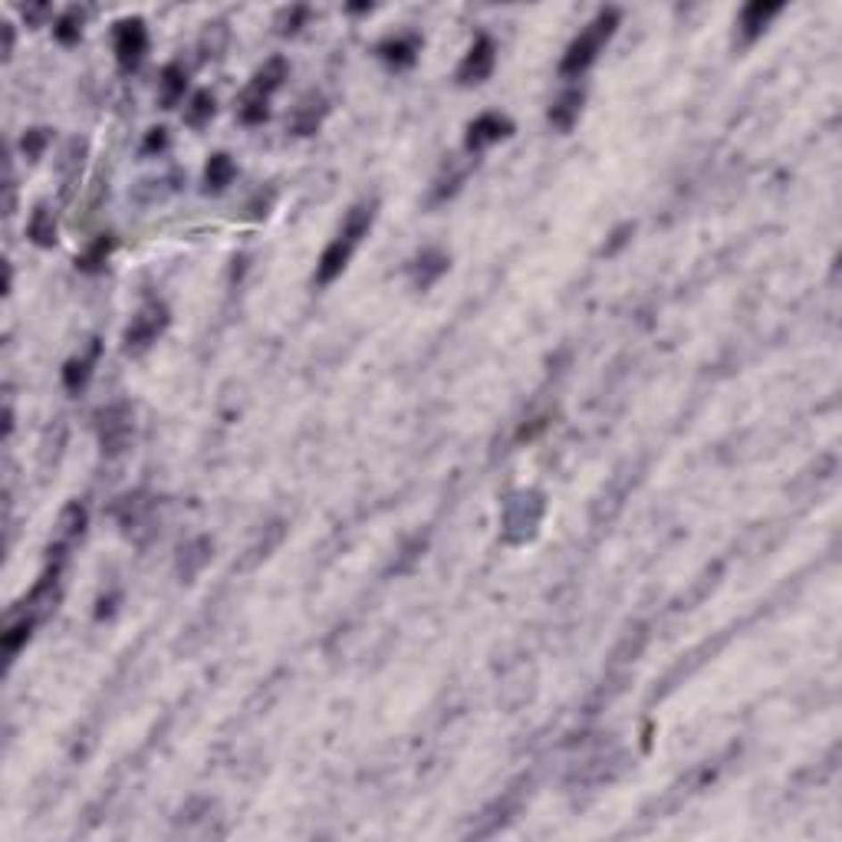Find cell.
Returning <instances> with one entry per match:
<instances>
[{
	"label": "cell",
	"mask_w": 842,
	"mask_h": 842,
	"mask_svg": "<svg viewBox=\"0 0 842 842\" xmlns=\"http://www.w3.org/2000/svg\"><path fill=\"white\" fill-rule=\"evenodd\" d=\"M372 221H376V204H356V208L349 210L343 231L329 241V247L323 251L319 263H316V277H313L316 286H329L339 274H343V270H346L349 260H352V253H356V247L362 244V237L368 234V227H372Z\"/></svg>",
	"instance_id": "1"
},
{
	"label": "cell",
	"mask_w": 842,
	"mask_h": 842,
	"mask_svg": "<svg viewBox=\"0 0 842 842\" xmlns=\"http://www.w3.org/2000/svg\"><path fill=\"white\" fill-rule=\"evenodd\" d=\"M615 27H619V11H615V7H606V11L596 13V21L566 46L563 63H559V73L563 76L586 73V70L596 63V56H599V50L606 46V40L615 33Z\"/></svg>",
	"instance_id": "2"
},
{
	"label": "cell",
	"mask_w": 842,
	"mask_h": 842,
	"mask_svg": "<svg viewBox=\"0 0 842 842\" xmlns=\"http://www.w3.org/2000/svg\"><path fill=\"white\" fill-rule=\"evenodd\" d=\"M543 514H547V500L540 491H520L507 500L504 507V520H500V533H504V543H526V540L537 537L540 524H543Z\"/></svg>",
	"instance_id": "3"
},
{
	"label": "cell",
	"mask_w": 842,
	"mask_h": 842,
	"mask_svg": "<svg viewBox=\"0 0 842 842\" xmlns=\"http://www.w3.org/2000/svg\"><path fill=\"white\" fill-rule=\"evenodd\" d=\"M286 73H290V66H286L284 56H274V60H267V63L253 73L251 86H247V93H244L241 99V122H247V126H260L263 119H267V103H270V95L284 86Z\"/></svg>",
	"instance_id": "4"
},
{
	"label": "cell",
	"mask_w": 842,
	"mask_h": 842,
	"mask_svg": "<svg viewBox=\"0 0 842 842\" xmlns=\"http://www.w3.org/2000/svg\"><path fill=\"white\" fill-rule=\"evenodd\" d=\"M95 432H99V448L103 454L116 458L128 448L132 442V432H136V415H132V405L128 401H112L99 411L95 418Z\"/></svg>",
	"instance_id": "5"
},
{
	"label": "cell",
	"mask_w": 842,
	"mask_h": 842,
	"mask_svg": "<svg viewBox=\"0 0 842 842\" xmlns=\"http://www.w3.org/2000/svg\"><path fill=\"white\" fill-rule=\"evenodd\" d=\"M165 326H169V306L148 303L132 316V323H128L122 343H126L128 352H145V349L165 333Z\"/></svg>",
	"instance_id": "6"
},
{
	"label": "cell",
	"mask_w": 842,
	"mask_h": 842,
	"mask_svg": "<svg viewBox=\"0 0 842 842\" xmlns=\"http://www.w3.org/2000/svg\"><path fill=\"white\" fill-rule=\"evenodd\" d=\"M148 53V30L142 21H122L116 27V60L119 70H138V63L145 60Z\"/></svg>",
	"instance_id": "7"
},
{
	"label": "cell",
	"mask_w": 842,
	"mask_h": 842,
	"mask_svg": "<svg viewBox=\"0 0 842 842\" xmlns=\"http://www.w3.org/2000/svg\"><path fill=\"white\" fill-rule=\"evenodd\" d=\"M497 63V46L491 37H477L471 43V50L464 53L461 66H458V83L474 86V83H484L487 76L494 73Z\"/></svg>",
	"instance_id": "8"
},
{
	"label": "cell",
	"mask_w": 842,
	"mask_h": 842,
	"mask_svg": "<svg viewBox=\"0 0 842 842\" xmlns=\"http://www.w3.org/2000/svg\"><path fill=\"white\" fill-rule=\"evenodd\" d=\"M510 136H514V122L510 119L497 116V112H484V116H477L467 126L464 145H467V152H484V148L497 145V142H504Z\"/></svg>",
	"instance_id": "9"
},
{
	"label": "cell",
	"mask_w": 842,
	"mask_h": 842,
	"mask_svg": "<svg viewBox=\"0 0 842 842\" xmlns=\"http://www.w3.org/2000/svg\"><path fill=\"white\" fill-rule=\"evenodd\" d=\"M777 13H780V4H764V0H754V4H747V7L740 11V21H737L744 43L757 40L760 33L767 30V23L773 21Z\"/></svg>",
	"instance_id": "10"
},
{
	"label": "cell",
	"mask_w": 842,
	"mask_h": 842,
	"mask_svg": "<svg viewBox=\"0 0 842 842\" xmlns=\"http://www.w3.org/2000/svg\"><path fill=\"white\" fill-rule=\"evenodd\" d=\"M448 253L442 251H421V257L415 263H411V280H415V286L418 290H428V286L438 280V277L448 270Z\"/></svg>",
	"instance_id": "11"
},
{
	"label": "cell",
	"mask_w": 842,
	"mask_h": 842,
	"mask_svg": "<svg viewBox=\"0 0 842 842\" xmlns=\"http://www.w3.org/2000/svg\"><path fill=\"white\" fill-rule=\"evenodd\" d=\"M421 43L415 33H405V37H392V40H385L379 46V56L385 60L389 66H395V70H401V66H411L415 63V56H418Z\"/></svg>",
	"instance_id": "12"
},
{
	"label": "cell",
	"mask_w": 842,
	"mask_h": 842,
	"mask_svg": "<svg viewBox=\"0 0 842 842\" xmlns=\"http://www.w3.org/2000/svg\"><path fill=\"white\" fill-rule=\"evenodd\" d=\"M99 343H93L89 346V352H83V356H76V359H70L66 362V368H63V389L66 392H79L89 382V376H93V366H95V359H99Z\"/></svg>",
	"instance_id": "13"
},
{
	"label": "cell",
	"mask_w": 842,
	"mask_h": 842,
	"mask_svg": "<svg viewBox=\"0 0 842 842\" xmlns=\"http://www.w3.org/2000/svg\"><path fill=\"white\" fill-rule=\"evenodd\" d=\"M579 109H582V89H566L553 103V109H549V126L559 128V132H569V128L576 126Z\"/></svg>",
	"instance_id": "14"
},
{
	"label": "cell",
	"mask_w": 842,
	"mask_h": 842,
	"mask_svg": "<svg viewBox=\"0 0 842 842\" xmlns=\"http://www.w3.org/2000/svg\"><path fill=\"white\" fill-rule=\"evenodd\" d=\"M234 175H237L234 158L218 152V155H210L208 169H204V185H208V191H224L234 181Z\"/></svg>",
	"instance_id": "15"
},
{
	"label": "cell",
	"mask_w": 842,
	"mask_h": 842,
	"mask_svg": "<svg viewBox=\"0 0 842 842\" xmlns=\"http://www.w3.org/2000/svg\"><path fill=\"white\" fill-rule=\"evenodd\" d=\"M27 237H30L37 247H53V244H56V221H53V214L43 208V204L30 214Z\"/></svg>",
	"instance_id": "16"
},
{
	"label": "cell",
	"mask_w": 842,
	"mask_h": 842,
	"mask_svg": "<svg viewBox=\"0 0 842 842\" xmlns=\"http://www.w3.org/2000/svg\"><path fill=\"white\" fill-rule=\"evenodd\" d=\"M158 86H161V105H165V109H171V105H175L181 95H185L188 76H185V70H181L178 63H171V66H165V70H161V79H158Z\"/></svg>",
	"instance_id": "17"
},
{
	"label": "cell",
	"mask_w": 842,
	"mask_h": 842,
	"mask_svg": "<svg viewBox=\"0 0 842 842\" xmlns=\"http://www.w3.org/2000/svg\"><path fill=\"white\" fill-rule=\"evenodd\" d=\"M208 559H210V540H204V537L191 540L188 547H181V563H178L181 576L191 579L201 566H204V563H208Z\"/></svg>",
	"instance_id": "18"
},
{
	"label": "cell",
	"mask_w": 842,
	"mask_h": 842,
	"mask_svg": "<svg viewBox=\"0 0 842 842\" xmlns=\"http://www.w3.org/2000/svg\"><path fill=\"white\" fill-rule=\"evenodd\" d=\"M33 625H37V615H23L21 622H13L11 629L4 632V652H7V658H13V655L21 652L23 645H27V639H30Z\"/></svg>",
	"instance_id": "19"
},
{
	"label": "cell",
	"mask_w": 842,
	"mask_h": 842,
	"mask_svg": "<svg viewBox=\"0 0 842 842\" xmlns=\"http://www.w3.org/2000/svg\"><path fill=\"white\" fill-rule=\"evenodd\" d=\"M86 530V507L83 504H70L60 516V540L63 543H73V540L83 537Z\"/></svg>",
	"instance_id": "20"
},
{
	"label": "cell",
	"mask_w": 842,
	"mask_h": 842,
	"mask_svg": "<svg viewBox=\"0 0 842 842\" xmlns=\"http://www.w3.org/2000/svg\"><path fill=\"white\" fill-rule=\"evenodd\" d=\"M323 99H306L300 109H296L293 116V132L296 136H310V132H316L319 128V119H323Z\"/></svg>",
	"instance_id": "21"
},
{
	"label": "cell",
	"mask_w": 842,
	"mask_h": 842,
	"mask_svg": "<svg viewBox=\"0 0 842 842\" xmlns=\"http://www.w3.org/2000/svg\"><path fill=\"white\" fill-rule=\"evenodd\" d=\"M214 116V95L210 93H194L185 105V122L194 128H201L208 119Z\"/></svg>",
	"instance_id": "22"
},
{
	"label": "cell",
	"mask_w": 842,
	"mask_h": 842,
	"mask_svg": "<svg viewBox=\"0 0 842 842\" xmlns=\"http://www.w3.org/2000/svg\"><path fill=\"white\" fill-rule=\"evenodd\" d=\"M53 37L63 43V46H73V43L83 37V13L76 11V7L73 11H66L63 17L56 21V27H53Z\"/></svg>",
	"instance_id": "23"
},
{
	"label": "cell",
	"mask_w": 842,
	"mask_h": 842,
	"mask_svg": "<svg viewBox=\"0 0 842 842\" xmlns=\"http://www.w3.org/2000/svg\"><path fill=\"white\" fill-rule=\"evenodd\" d=\"M109 251H112V237H109V234H103V237H99V241H95L93 247H89V251L79 257V260H76V267H79V270H86V274H95V270H103V263L109 260Z\"/></svg>",
	"instance_id": "24"
},
{
	"label": "cell",
	"mask_w": 842,
	"mask_h": 842,
	"mask_svg": "<svg viewBox=\"0 0 842 842\" xmlns=\"http://www.w3.org/2000/svg\"><path fill=\"white\" fill-rule=\"evenodd\" d=\"M46 145H50V128H30V132L21 138V152L30 158V161H37V158L46 152Z\"/></svg>",
	"instance_id": "25"
},
{
	"label": "cell",
	"mask_w": 842,
	"mask_h": 842,
	"mask_svg": "<svg viewBox=\"0 0 842 842\" xmlns=\"http://www.w3.org/2000/svg\"><path fill=\"white\" fill-rule=\"evenodd\" d=\"M169 145V136H165V128H152L145 138V145H142V152H161V148Z\"/></svg>",
	"instance_id": "26"
},
{
	"label": "cell",
	"mask_w": 842,
	"mask_h": 842,
	"mask_svg": "<svg viewBox=\"0 0 842 842\" xmlns=\"http://www.w3.org/2000/svg\"><path fill=\"white\" fill-rule=\"evenodd\" d=\"M303 17H306V7H293V13H290V17H286V27H284V33H293V30H296V23L303 21Z\"/></svg>",
	"instance_id": "27"
},
{
	"label": "cell",
	"mask_w": 842,
	"mask_h": 842,
	"mask_svg": "<svg viewBox=\"0 0 842 842\" xmlns=\"http://www.w3.org/2000/svg\"><path fill=\"white\" fill-rule=\"evenodd\" d=\"M11 53H13V27L4 23V56H11Z\"/></svg>",
	"instance_id": "28"
}]
</instances>
